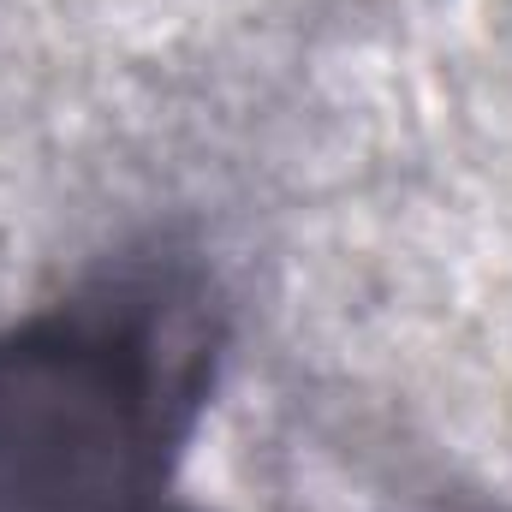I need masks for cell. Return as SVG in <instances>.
I'll return each instance as SVG.
<instances>
[{
  "mask_svg": "<svg viewBox=\"0 0 512 512\" xmlns=\"http://www.w3.org/2000/svg\"><path fill=\"white\" fill-rule=\"evenodd\" d=\"M197 268L131 262L0 328V512H161L221 364Z\"/></svg>",
  "mask_w": 512,
  "mask_h": 512,
  "instance_id": "obj_1",
  "label": "cell"
},
{
  "mask_svg": "<svg viewBox=\"0 0 512 512\" xmlns=\"http://www.w3.org/2000/svg\"><path fill=\"white\" fill-rule=\"evenodd\" d=\"M447 512H489V507H447Z\"/></svg>",
  "mask_w": 512,
  "mask_h": 512,
  "instance_id": "obj_2",
  "label": "cell"
}]
</instances>
